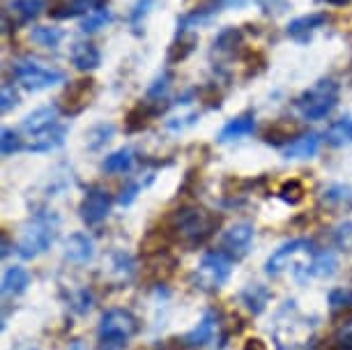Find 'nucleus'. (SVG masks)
Listing matches in <instances>:
<instances>
[{"label": "nucleus", "mask_w": 352, "mask_h": 350, "mask_svg": "<svg viewBox=\"0 0 352 350\" xmlns=\"http://www.w3.org/2000/svg\"><path fill=\"white\" fill-rule=\"evenodd\" d=\"M30 39L44 49H58L65 39V32L60 28H53V25H35V28H30Z\"/></svg>", "instance_id": "26"}, {"label": "nucleus", "mask_w": 352, "mask_h": 350, "mask_svg": "<svg viewBox=\"0 0 352 350\" xmlns=\"http://www.w3.org/2000/svg\"><path fill=\"white\" fill-rule=\"evenodd\" d=\"M111 206H113V198H111L109 191H106L104 187H90L88 191H85L78 212H81L83 223H88V226H97V223H102L106 217H109Z\"/></svg>", "instance_id": "7"}, {"label": "nucleus", "mask_w": 352, "mask_h": 350, "mask_svg": "<svg viewBox=\"0 0 352 350\" xmlns=\"http://www.w3.org/2000/svg\"><path fill=\"white\" fill-rule=\"evenodd\" d=\"M254 233H256L254 223H249V221L232 223L221 235V249L230 259H240V256L249 252L251 242H254Z\"/></svg>", "instance_id": "9"}, {"label": "nucleus", "mask_w": 352, "mask_h": 350, "mask_svg": "<svg viewBox=\"0 0 352 350\" xmlns=\"http://www.w3.org/2000/svg\"><path fill=\"white\" fill-rule=\"evenodd\" d=\"M331 314L352 311V288H334L327 297Z\"/></svg>", "instance_id": "29"}, {"label": "nucleus", "mask_w": 352, "mask_h": 350, "mask_svg": "<svg viewBox=\"0 0 352 350\" xmlns=\"http://www.w3.org/2000/svg\"><path fill=\"white\" fill-rule=\"evenodd\" d=\"M63 254L69 263L83 265V263H88L92 256H95V240H92L88 233H72L67 240H65Z\"/></svg>", "instance_id": "12"}, {"label": "nucleus", "mask_w": 352, "mask_h": 350, "mask_svg": "<svg viewBox=\"0 0 352 350\" xmlns=\"http://www.w3.org/2000/svg\"><path fill=\"white\" fill-rule=\"evenodd\" d=\"M270 297H272V293L263 286V283H251V286H247V288H244L242 293H240L242 305L247 307L254 316H258V314H263V311H265V307H267Z\"/></svg>", "instance_id": "21"}, {"label": "nucleus", "mask_w": 352, "mask_h": 350, "mask_svg": "<svg viewBox=\"0 0 352 350\" xmlns=\"http://www.w3.org/2000/svg\"><path fill=\"white\" fill-rule=\"evenodd\" d=\"M0 99H3V104H0V111L3 113H8V111H12L19 104V95H16V90L12 88L10 83H5L3 85V95H0Z\"/></svg>", "instance_id": "38"}, {"label": "nucleus", "mask_w": 352, "mask_h": 350, "mask_svg": "<svg viewBox=\"0 0 352 350\" xmlns=\"http://www.w3.org/2000/svg\"><path fill=\"white\" fill-rule=\"evenodd\" d=\"M113 131H116V127L113 124H99V127H95L90 131V138H95V141H90V148L92 150H97L99 145H104L106 141H111V136H113Z\"/></svg>", "instance_id": "37"}, {"label": "nucleus", "mask_w": 352, "mask_h": 350, "mask_svg": "<svg viewBox=\"0 0 352 350\" xmlns=\"http://www.w3.org/2000/svg\"><path fill=\"white\" fill-rule=\"evenodd\" d=\"M134 162H136L134 150H131V148H120V150H116V153L106 155V160L102 162V168L106 171V173L120 175V173H127V171H131Z\"/></svg>", "instance_id": "22"}, {"label": "nucleus", "mask_w": 352, "mask_h": 350, "mask_svg": "<svg viewBox=\"0 0 352 350\" xmlns=\"http://www.w3.org/2000/svg\"><path fill=\"white\" fill-rule=\"evenodd\" d=\"M138 318L129 309H109L102 314L97 325V348L99 350H122L138 332Z\"/></svg>", "instance_id": "2"}, {"label": "nucleus", "mask_w": 352, "mask_h": 350, "mask_svg": "<svg viewBox=\"0 0 352 350\" xmlns=\"http://www.w3.org/2000/svg\"><path fill=\"white\" fill-rule=\"evenodd\" d=\"M219 219L203 208H180L170 217V230L184 244H201L214 233Z\"/></svg>", "instance_id": "3"}, {"label": "nucleus", "mask_w": 352, "mask_h": 350, "mask_svg": "<svg viewBox=\"0 0 352 350\" xmlns=\"http://www.w3.org/2000/svg\"><path fill=\"white\" fill-rule=\"evenodd\" d=\"M58 226H60V219L56 212H37L35 217H30L19 235L16 254L25 261L46 254L58 235Z\"/></svg>", "instance_id": "1"}, {"label": "nucleus", "mask_w": 352, "mask_h": 350, "mask_svg": "<svg viewBox=\"0 0 352 350\" xmlns=\"http://www.w3.org/2000/svg\"><path fill=\"white\" fill-rule=\"evenodd\" d=\"M334 244L343 252H352V221H343L334 228Z\"/></svg>", "instance_id": "34"}, {"label": "nucleus", "mask_w": 352, "mask_h": 350, "mask_svg": "<svg viewBox=\"0 0 352 350\" xmlns=\"http://www.w3.org/2000/svg\"><path fill=\"white\" fill-rule=\"evenodd\" d=\"M324 141L334 148H343V145H352V118H341L334 120L324 131Z\"/></svg>", "instance_id": "24"}, {"label": "nucleus", "mask_w": 352, "mask_h": 350, "mask_svg": "<svg viewBox=\"0 0 352 350\" xmlns=\"http://www.w3.org/2000/svg\"><path fill=\"white\" fill-rule=\"evenodd\" d=\"M21 148H23V143H21V138H19L16 131L10 129V127H5L3 134H0V150H3V157L14 155Z\"/></svg>", "instance_id": "32"}, {"label": "nucleus", "mask_w": 352, "mask_h": 350, "mask_svg": "<svg viewBox=\"0 0 352 350\" xmlns=\"http://www.w3.org/2000/svg\"><path fill=\"white\" fill-rule=\"evenodd\" d=\"M322 3H327V5H345V3H350V0H322Z\"/></svg>", "instance_id": "42"}, {"label": "nucleus", "mask_w": 352, "mask_h": 350, "mask_svg": "<svg viewBox=\"0 0 352 350\" xmlns=\"http://www.w3.org/2000/svg\"><path fill=\"white\" fill-rule=\"evenodd\" d=\"M138 191H141V182H131L129 187L122 189V194H120V198H118V203H120V206H124V208L131 206V203L136 201Z\"/></svg>", "instance_id": "39"}, {"label": "nucleus", "mask_w": 352, "mask_h": 350, "mask_svg": "<svg viewBox=\"0 0 352 350\" xmlns=\"http://www.w3.org/2000/svg\"><path fill=\"white\" fill-rule=\"evenodd\" d=\"M338 104V83L334 78H322L316 85H311L309 90H304L295 102L297 113L302 116V120L318 122L324 120Z\"/></svg>", "instance_id": "4"}, {"label": "nucleus", "mask_w": 352, "mask_h": 350, "mask_svg": "<svg viewBox=\"0 0 352 350\" xmlns=\"http://www.w3.org/2000/svg\"><path fill=\"white\" fill-rule=\"evenodd\" d=\"M168 88H170V76L168 74H162L155 83L150 85L148 102H162V99L168 95Z\"/></svg>", "instance_id": "35"}, {"label": "nucleus", "mask_w": 352, "mask_h": 350, "mask_svg": "<svg viewBox=\"0 0 352 350\" xmlns=\"http://www.w3.org/2000/svg\"><path fill=\"white\" fill-rule=\"evenodd\" d=\"M30 286V272L21 265H12L5 270L3 274V295L5 297H14L25 293V288Z\"/></svg>", "instance_id": "20"}, {"label": "nucleus", "mask_w": 352, "mask_h": 350, "mask_svg": "<svg viewBox=\"0 0 352 350\" xmlns=\"http://www.w3.org/2000/svg\"><path fill=\"white\" fill-rule=\"evenodd\" d=\"M104 5H109V0H53L49 14L53 19H76L88 17Z\"/></svg>", "instance_id": "11"}, {"label": "nucleus", "mask_w": 352, "mask_h": 350, "mask_svg": "<svg viewBox=\"0 0 352 350\" xmlns=\"http://www.w3.org/2000/svg\"><path fill=\"white\" fill-rule=\"evenodd\" d=\"M12 76H14V81L28 92L49 90V88H53V85L65 81L63 69L51 67V65H46V63L37 61V58H30V56L19 58V61L12 65Z\"/></svg>", "instance_id": "5"}, {"label": "nucleus", "mask_w": 352, "mask_h": 350, "mask_svg": "<svg viewBox=\"0 0 352 350\" xmlns=\"http://www.w3.org/2000/svg\"><path fill=\"white\" fill-rule=\"evenodd\" d=\"M278 198H281L283 203H288V206H297V203L304 198V184L300 180L285 182L281 191H278Z\"/></svg>", "instance_id": "31"}, {"label": "nucleus", "mask_w": 352, "mask_h": 350, "mask_svg": "<svg viewBox=\"0 0 352 350\" xmlns=\"http://www.w3.org/2000/svg\"><path fill=\"white\" fill-rule=\"evenodd\" d=\"M254 131H256V118L251 113H244L226 122L217 138L219 143H230V141H240L244 136H251Z\"/></svg>", "instance_id": "18"}, {"label": "nucleus", "mask_w": 352, "mask_h": 350, "mask_svg": "<svg viewBox=\"0 0 352 350\" xmlns=\"http://www.w3.org/2000/svg\"><path fill=\"white\" fill-rule=\"evenodd\" d=\"M338 267V261L336 256L327 252V249H322V252H316L314 259L307 265V276H318V279H324V276H331L336 272Z\"/></svg>", "instance_id": "23"}, {"label": "nucleus", "mask_w": 352, "mask_h": 350, "mask_svg": "<svg viewBox=\"0 0 352 350\" xmlns=\"http://www.w3.org/2000/svg\"><path fill=\"white\" fill-rule=\"evenodd\" d=\"M318 150H320V136L316 131H309V134H302L285 145L283 157L285 160H311L318 155Z\"/></svg>", "instance_id": "17"}, {"label": "nucleus", "mask_w": 352, "mask_h": 350, "mask_svg": "<svg viewBox=\"0 0 352 350\" xmlns=\"http://www.w3.org/2000/svg\"><path fill=\"white\" fill-rule=\"evenodd\" d=\"M314 252H316L314 242L307 240V237H297V240H290V242L281 244V247H278L276 252L270 256L267 263H265V272H267L270 276H276V274H281L283 270L290 265V261L295 259V256L314 254Z\"/></svg>", "instance_id": "8"}, {"label": "nucleus", "mask_w": 352, "mask_h": 350, "mask_svg": "<svg viewBox=\"0 0 352 350\" xmlns=\"http://www.w3.org/2000/svg\"><path fill=\"white\" fill-rule=\"evenodd\" d=\"M242 350H267V346H265L263 339H249L247 343H244Z\"/></svg>", "instance_id": "40"}, {"label": "nucleus", "mask_w": 352, "mask_h": 350, "mask_svg": "<svg viewBox=\"0 0 352 350\" xmlns=\"http://www.w3.org/2000/svg\"><path fill=\"white\" fill-rule=\"evenodd\" d=\"M150 116H152V109L148 107V102L138 104V107L127 116V129L134 131V129L145 127V124H148V120H150Z\"/></svg>", "instance_id": "33"}, {"label": "nucleus", "mask_w": 352, "mask_h": 350, "mask_svg": "<svg viewBox=\"0 0 352 350\" xmlns=\"http://www.w3.org/2000/svg\"><path fill=\"white\" fill-rule=\"evenodd\" d=\"M327 21V17L322 14V12H314V14H304V17H297L292 19V21L285 25V35L292 37L295 42H309L311 35L322 28V23Z\"/></svg>", "instance_id": "16"}, {"label": "nucleus", "mask_w": 352, "mask_h": 350, "mask_svg": "<svg viewBox=\"0 0 352 350\" xmlns=\"http://www.w3.org/2000/svg\"><path fill=\"white\" fill-rule=\"evenodd\" d=\"M230 272H232V259L223 249H219V252L203 254L194 274H191V281L201 290H219L228 281Z\"/></svg>", "instance_id": "6"}, {"label": "nucleus", "mask_w": 352, "mask_h": 350, "mask_svg": "<svg viewBox=\"0 0 352 350\" xmlns=\"http://www.w3.org/2000/svg\"><path fill=\"white\" fill-rule=\"evenodd\" d=\"M65 136H67V124L56 122L53 127L32 134L30 143H28V150L30 153H51V150L60 148V145L65 143Z\"/></svg>", "instance_id": "13"}, {"label": "nucleus", "mask_w": 352, "mask_h": 350, "mask_svg": "<svg viewBox=\"0 0 352 350\" xmlns=\"http://www.w3.org/2000/svg\"><path fill=\"white\" fill-rule=\"evenodd\" d=\"M240 30H235V28H228V30H223L221 35H219L214 39V49L217 51H232V46L235 44H240Z\"/></svg>", "instance_id": "36"}, {"label": "nucleus", "mask_w": 352, "mask_h": 350, "mask_svg": "<svg viewBox=\"0 0 352 350\" xmlns=\"http://www.w3.org/2000/svg\"><path fill=\"white\" fill-rule=\"evenodd\" d=\"M113 21V14H111V10H109V5H104V8H99L95 12H90L88 17H83V21H81V30L85 32V35H90V32H97V30H102L106 23H111Z\"/></svg>", "instance_id": "27"}, {"label": "nucleus", "mask_w": 352, "mask_h": 350, "mask_svg": "<svg viewBox=\"0 0 352 350\" xmlns=\"http://www.w3.org/2000/svg\"><path fill=\"white\" fill-rule=\"evenodd\" d=\"M338 346H341V350H352V332H345L343 336H338Z\"/></svg>", "instance_id": "41"}, {"label": "nucleus", "mask_w": 352, "mask_h": 350, "mask_svg": "<svg viewBox=\"0 0 352 350\" xmlns=\"http://www.w3.org/2000/svg\"><path fill=\"white\" fill-rule=\"evenodd\" d=\"M10 10L12 14H16L19 23H30L46 10V3L44 0H12Z\"/></svg>", "instance_id": "25"}, {"label": "nucleus", "mask_w": 352, "mask_h": 350, "mask_svg": "<svg viewBox=\"0 0 352 350\" xmlns=\"http://www.w3.org/2000/svg\"><path fill=\"white\" fill-rule=\"evenodd\" d=\"M214 329H217V316L208 311L203 316V320L198 322V325L191 329V332L184 334V346L189 348H201V346H208L212 341V336H214Z\"/></svg>", "instance_id": "19"}, {"label": "nucleus", "mask_w": 352, "mask_h": 350, "mask_svg": "<svg viewBox=\"0 0 352 350\" xmlns=\"http://www.w3.org/2000/svg\"><path fill=\"white\" fill-rule=\"evenodd\" d=\"M69 63L78 72H95L102 65V51L92 42H74L69 49Z\"/></svg>", "instance_id": "15"}, {"label": "nucleus", "mask_w": 352, "mask_h": 350, "mask_svg": "<svg viewBox=\"0 0 352 350\" xmlns=\"http://www.w3.org/2000/svg\"><path fill=\"white\" fill-rule=\"evenodd\" d=\"M322 201L327 203V206L350 208L352 206V187H345V184H334V187L324 189Z\"/></svg>", "instance_id": "28"}, {"label": "nucleus", "mask_w": 352, "mask_h": 350, "mask_svg": "<svg viewBox=\"0 0 352 350\" xmlns=\"http://www.w3.org/2000/svg\"><path fill=\"white\" fill-rule=\"evenodd\" d=\"M95 97V81L92 78H83V81H74L67 88L63 97V111L67 116L81 113L85 107H90V99Z\"/></svg>", "instance_id": "10"}, {"label": "nucleus", "mask_w": 352, "mask_h": 350, "mask_svg": "<svg viewBox=\"0 0 352 350\" xmlns=\"http://www.w3.org/2000/svg\"><path fill=\"white\" fill-rule=\"evenodd\" d=\"M152 5H155V0H136V3L131 5V10H129V25H131V28H134L136 32L141 30L143 19L150 14Z\"/></svg>", "instance_id": "30"}, {"label": "nucleus", "mask_w": 352, "mask_h": 350, "mask_svg": "<svg viewBox=\"0 0 352 350\" xmlns=\"http://www.w3.org/2000/svg\"><path fill=\"white\" fill-rule=\"evenodd\" d=\"M60 107H56V104H49V107H39L37 111H32L23 118L21 122V131H25L28 136L37 134V131L42 129H49L53 127L56 122H60Z\"/></svg>", "instance_id": "14"}]
</instances>
